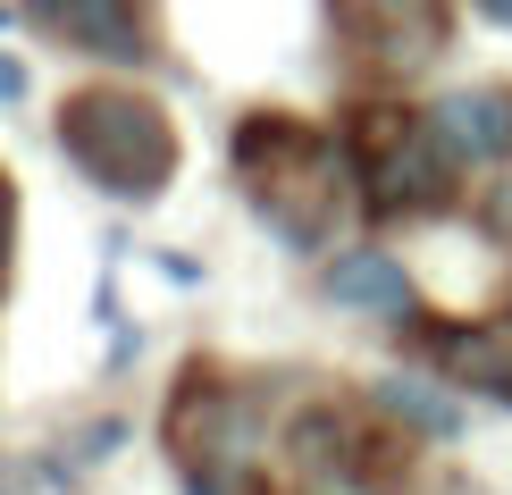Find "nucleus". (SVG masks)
Segmentation results:
<instances>
[{
	"label": "nucleus",
	"instance_id": "nucleus-1",
	"mask_svg": "<svg viewBox=\"0 0 512 495\" xmlns=\"http://www.w3.org/2000/svg\"><path fill=\"white\" fill-rule=\"evenodd\" d=\"M59 152H68L84 177L118 202H152V193L177 177V135L143 93H118V84H93L59 110Z\"/></svg>",
	"mask_w": 512,
	"mask_h": 495
},
{
	"label": "nucleus",
	"instance_id": "nucleus-2",
	"mask_svg": "<svg viewBox=\"0 0 512 495\" xmlns=\"http://www.w3.org/2000/svg\"><path fill=\"white\" fill-rule=\"evenodd\" d=\"M429 143L454 168H496L512 160V93L504 84H454L429 101Z\"/></svg>",
	"mask_w": 512,
	"mask_h": 495
},
{
	"label": "nucleus",
	"instance_id": "nucleus-3",
	"mask_svg": "<svg viewBox=\"0 0 512 495\" xmlns=\"http://www.w3.org/2000/svg\"><path fill=\"white\" fill-rule=\"evenodd\" d=\"M319 286H328L336 311H361V319H403V311H412V269H403L395 252H370V244L336 252Z\"/></svg>",
	"mask_w": 512,
	"mask_h": 495
},
{
	"label": "nucleus",
	"instance_id": "nucleus-4",
	"mask_svg": "<svg viewBox=\"0 0 512 495\" xmlns=\"http://www.w3.org/2000/svg\"><path fill=\"white\" fill-rule=\"evenodd\" d=\"M51 26L68 34L76 51L118 59V68H135V59L152 51V34H143V9H135V0H68V9H59Z\"/></svg>",
	"mask_w": 512,
	"mask_h": 495
},
{
	"label": "nucleus",
	"instance_id": "nucleus-5",
	"mask_svg": "<svg viewBox=\"0 0 512 495\" xmlns=\"http://www.w3.org/2000/svg\"><path fill=\"white\" fill-rule=\"evenodd\" d=\"M378 403L395 420H412L420 437H462V403L445 386H429V378H378Z\"/></svg>",
	"mask_w": 512,
	"mask_h": 495
},
{
	"label": "nucleus",
	"instance_id": "nucleus-6",
	"mask_svg": "<svg viewBox=\"0 0 512 495\" xmlns=\"http://www.w3.org/2000/svg\"><path fill=\"white\" fill-rule=\"evenodd\" d=\"M445 177H454V160H445L437 143L420 135V143H403V152L378 168V202H437Z\"/></svg>",
	"mask_w": 512,
	"mask_h": 495
},
{
	"label": "nucleus",
	"instance_id": "nucleus-7",
	"mask_svg": "<svg viewBox=\"0 0 512 495\" xmlns=\"http://www.w3.org/2000/svg\"><path fill=\"white\" fill-rule=\"evenodd\" d=\"M0 101H26V68L17 59H0Z\"/></svg>",
	"mask_w": 512,
	"mask_h": 495
},
{
	"label": "nucleus",
	"instance_id": "nucleus-8",
	"mask_svg": "<svg viewBox=\"0 0 512 495\" xmlns=\"http://www.w3.org/2000/svg\"><path fill=\"white\" fill-rule=\"evenodd\" d=\"M479 17H496V26H512V0H471Z\"/></svg>",
	"mask_w": 512,
	"mask_h": 495
},
{
	"label": "nucleus",
	"instance_id": "nucleus-9",
	"mask_svg": "<svg viewBox=\"0 0 512 495\" xmlns=\"http://www.w3.org/2000/svg\"><path fill=\"white\" fill-rule=\"evenodd\" d=\"M185 495H219V479H202V470H194V479H185Z\"/></svg>",
	"mask_w": 512,
	"mask_h": 495
},
{
	"label": "nucleus",
	"instance_id": "nucleus-10",
	"mask_svg": "<svg viewBox=\"0 0 512 495\" xmlns=\"http://www.w3.org/2000/svg\"><path fill=\"white\" fill-rule=\"evenodd\" d=\"M34 9H42V17H59V9H68V0H34Z\"/></svg>",
	"mask_w": 512,
	"mask_h": 495
},
{
	"label": "nucleus",
	"instance_id": "nucleus-11",
	"mask_svg": "<svg viewBox=\"0 0 512 495\" xmlns=\"http://www.w3.org/2000/svg\"><path fill=\"white\" fill-rule=\"evenodd\" d=\"M0 227H9V185H0Z\"/></svg>",
	"mask_w": 512,
	"mask_h": 495
},
{
	"label": "nucleus",
	"instance_id": "nucleus-12",
	"mask_svg": "<svg viewBox=\"0 0 512 495\" xmlns=\"http://www.w3.org/2000/svg\"><path fill=\"white\" fill-rule=\"evenodd\" d=\"M378 9H412V0H378Z\"/></svg>",
	"mask_w": 512,
	"mask_h": 495
},
{
	"label": "nucleus",
	"instance_id": "nucleus-13",
	"mask_svg": "<svg viewBox=\"0 0 512 495\" xmlns=\"http://www.w3.org/2000/svg\"><path fill=\"white\" fill-rule=\"evenodd\" d=\"M0 26H9V0H0Z\"/></svg>",
	"mask_w": 512,
	"mask_h": 495
}]
</instances>
